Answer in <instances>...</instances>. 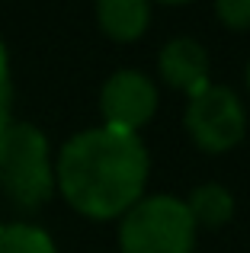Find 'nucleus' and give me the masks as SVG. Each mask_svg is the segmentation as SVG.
I'll list each match as a JSON object with an SVG mask.
<instances>
[{
    "mask_svg": "<svg viewBox=\"0 0 250 253\" xmlns=\"http://www.w3.org/2000/svg\"><path fill=\"white\" fill-rule=\"evenodd\" d=\"M96 16H100V26L106 36L128 42V39H138L148 29L151 6L144 0H100Z\"/></svg>",
    "mask_w": 250,
    "mask_h": 253,
    "instance_id": "0eeeda50",
    "label": "nucleus"
},
{
    "mask_svg": "<svg viewBox=\"0 0 250 253\" xmlns=\"http://www.w3.org/2000/svg\"><path fill=\"white\" fill-rule=\"evenodd\" d=\"M157 68H161V77L170 86L186 90L189 96H196L208 86V51L189 36L170 39L161 48Z\"/></svg>",
    "mask_w": 250,
    "mask_h": 253,
    "instance_id": "423d86ee",
    "label": "nucleus"
},
{
    "mask_svg": "<svg viewBox=\"0 0 250 253\" xmlns=\"http://www.w3.org/2000/svg\"><path fill=\"white\" fill-rule=\"evenodd\" d=\"M247 90H250V64H247Z\"/></svg>",
    "mask_w": 250,
    "mask_h": 253,
    "instance_id": "f8f14e48",
    "label": "nucleus"
},
{
    "mask_svg": "<svg viewBox=\"0 0 250 253\" xmlns=\"http://www.w3.org/2000/svg\"><path fill=\"white\" fill-rule=\"evenodd\" d=\"M0 186L19 205H39L55 189L48 141L29 122L0 125Z\"/></svg>",
    "mask_w": 250,
    "mask_h": 253,
    "instance_id": "7ed1b4c3",
    "label": "nucleus"
},
{
    "mask_svg": "<svg viewBox=\"0 0 250 253\" xmlns=\"http://www.w3.org/2000/svg\"><path fill=\"white\" fill-rule=\"evenodd\" d=\"M0 253H58L55 241L36 224H0Z\"/></svg>",
    "mask_w": 250,
    "mask_h": 253,
    "instance_id": "1a4fd4ad",
    "label": "nucleus"
},
{
    "mask_svg": "<svg viewBox=\"0 0 250 253\" xmlns=\"http://www.w3.org/2000/svg\"><path fill=\"white\" fill-rule=\"evenodd\" d=\"M6 99H10V81H6V51L0 45V125H6Z\"/></svg>",
    "mask_w": 250,
    "mask_h": 253,
    "instance_id": "9b49d317",
    "label": "nucleus"
},
{
    "mask_svg": "<svg viewBox=\"0 0 250 253\" xmlns=\"http://www.w3.org/2000/svg\"><path fill=\"white\" fill-rule=\"evenodd\" d=\"M122 253H193L196 224L176 196L138 199L119 224Z\"/></svg>",
    "mask_w": 250,
    "mask_h": 253,
    "instance_id": "f03ea898",
    "label": "nucleus"
},
{
    "mask_svg": "<svg viewBox=\"0 0 250 253\" xmlns=\"http://www.w3.org/2000/svg\"><path fill=\"white\" fill-rule=\"evenodd\" d=\"M215 13L228 29H250V0H218Z\"/></svg>",
    "mask_w": 250,
    "mask_h": 253,
    "instance_id": "9d476101",
    "label": "nucleus"
},
{
    "mask_svg": "<svg viewBox=\"0 0 250 253\" xmlns=\"http://www.w3.org/2000/svg\"><path fill=\"white\" fill-rule=\"evenodd\" d=\"M186 131L202 151L208 154H225L244 138L247 128V116H244V103L231 86H215L208 84L202 93L189 96L186 106Z\"/></svg>",
    "mask_w": 250,
    "mask_h": 253,
    "instance_id": "20e7f679",
    "label": "nucleus"
},
{
    "mask_svg": "<svg viewBox=\"0 0 250 253\" xmlns=\"http://www.w3.org/2000/svg\"><path fill=\"white\" fill-rule=\"evenodd\" d=\"M55 183L77 211L90 218L125 215L148 183V151L135 131L87 128L58 154Z\"/></svg>",
    "mask_w": 250,
    "mask_h": 253,
    "instance_id": "f257e3e1",
    "label": "nucleus"
},
{
    "mask_svg": "<svg viewBox=\"0 0 250 253\" xmlns=\"http://www.w3.org/2000/svg\"><path fill=\"white\" fill-rule=\"evenodd\" d=\"M100 109L109 128L135 131L154 116L157 109V86L151 84L148 74L135 68H122L103 84Z\"/></svg>",
    "mask_w": 250,
    "mask_h": 253,
    "instance_id": "39448f33",
    "label": "nucleus"
},
{
    "mask_svg": "<svg viewBox=\"0 0 250 253\" xmlns=\"http://www.w3.org/2000/svg\"><path fill=\"white\" fill-rule=\"evenodd\" d=\"M186 209H189V218H193L196 228L199 224L202 228H221L234 215V196L221 183H202L189 192Z\"/></svg>",
    "mask_w": 250,
    "mask_h": 253,
    "instance_id": "6e6552de",
    "label": "nucleus"
}]
</instances>
